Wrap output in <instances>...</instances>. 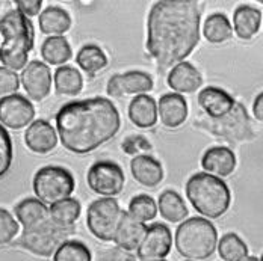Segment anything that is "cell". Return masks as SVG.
I'll list each match as a JSON object with an SVG mask.
<instances>
[{
  "label": "cell",
  "mask_w": 263,
  "mask_h": 261,
  "mask_svg": "<svg viewBox=\"0 0 263 261\" xmlns=\"http://www.w3.org/2000/svg\"><path fill=\"white\" fill-rule=\"evenodd\" d=\"M201 5L197 0H160L152 6L147 50L160 70L184 62L200 43Z\"/></svg>",
  "instance_id": "1"
},
{
  "label": "cell",
  "mask_w": 263,
  "mask_h": 261,
  "mask_svg": "<svg viewBox=\"0 0 263 261\" xmlns=\"http://www.w3.org/2000/svg\"><path fill=\"white\" fill-rule=\"evenodd\" d=\"M121 127V118L115 105L103 97L70 102L56 113V130L61 144L73 154H89Z\"/></svg>",
  "instance_id": "2"
},
{
  "label": "cell",
  "mask_w": 263,
  "mask_h": 261,
  "mask_svg": "<svg viewBox=\"0 0 263 261\" xmlns=\"http://www.w3.org/2000/svg\"><path fill=\"white\" fill-rule=\"evenodd\" d=\"M35 30L14 2L0 0V62L11 71L23 70L33 49Z\"/></svg>",
  "instance_id": "3"
},
{
  "label": "cell",
  "mask_w": 263,
  "mask_h": 261,
  "mask_svg": "<svg viewBox=\"0 0 263 261\" xmlns=\"http://www.w3.org/2000/svg\"><path fill=\"white\" fill-rule=\"evenodd\" d=\"M186 196L194 209L209 219L221 217L232 203V193L227 184L206 172H197L187 180Z\"/></svg>",
  "instance_id": "4"
},
{
  "label": "cell",
  "mask_w": 263,
  "mask_h": 261,
  "mask_svg": "<svg viewBox=\"0 0 263 261\" xmlns=\"http://www.w3.org/2000/svg\"><path fill=\"white\" fill-rule=\"evenodd\" d=\"M174 242L176 249L184 258L206 260L216 249L218 233L209 219L191 217L179 225Z\"/></svg>",
  "instance_id": "5"
},
{
  "label": "cell",
  "mask_w": 263,
  "mask_h": 261,
  "mask_svg": "<svg viewBox=\"0 0 263 261\" xmlns=\"http://www.w3.org/2000/svg\"><path fill=\"white\" fill-rule=\"evenodd\" d=\"M73 227H61L47 217L44 222L25 230L18 238V245L38 257H52L54 251L73 234Z\"/></svg>",
  "instance_id": "6"
},
{
  "label": "cell",
  "mask_w": 263,
  "mask_h": 261,
  "mask_svg": "<svg viewBox=\"0 0 263 261\" xmlns=\"http://www.w3.org/2000/svg\"><path fill=\"white\" fill-rule=\"evenodd\" d=\"M73 174L62 166H44L33 177V192L43 204H54L67 199L74 192Z\"/></svg>",
  "instance_id": "7"
},
{
  "label": "cell",
  "mask_w": 263,
  "mask_h": 261,
  "mask_svg": "<svg viewBox=\"0 0 263 261\" xmlns=\"http://www.w3.org/2000/svg\"><path fill=\"white\" fill-rule=\"evenodd\" d=\"M123 211L114 198L96 199L86 211V227L102 242H114Z\"/></svg>",
  "instance_id": "8"
},
{
  "label": "cell",
  "mask_w": 263,
  "mask_h": 261,
  "mask_svg": "<svg viewBox=\"0 0 263 261\" xmlns=\"http://www.w3.org/2000/svg\"><path fill=\"white\" fill-rule=\"evenodd\" d=\"M201 124L208 127V130L224 137V140L230 144L251 140L254 137V130L248 118L247 109L240 103H235L233 109L226 116L218 119H209L208 123Z\"/></svg>",
  "instance_id": "9"
},
{
  "label": "cell",
  "mask_w": 263,
  "mask_h": 261,
  "mask_svg": "<svg viewBox=\"0 0 263 261\" xmlns=\"http://www.w3.org/2000/svg\"><path fill=\"white\" fill-rule=\"evenodd\" d=\"M86 182L92 192L107 198H114L115 195L121 193L126 177L120 165L110 160H102L89 168Z\"/></svg>",
  "instance_id": "10"
},
{
  "label": "cell",
  "mask_w": 263,
  "mask_h": 261,
  "mask_svg": "<svg viewBox=\"0 0 263 261\" xmlns=\"http://www.w3.org/2000/svg\"><path fill=\"white\" fill-rule=\"evenodd\" d=\"M173 248L171 230L165 224H153L147 227V233L136 249L138 258L142 261L165 260Z\"/></svg>",
  "instance_id": "11"
},
{
  "label": "cell",
  "mask_w": 263,
  "mask_h": 261,
  "mask_svg": "<svg viewBox=\"0 0 263 261\" xmlns=\"http://www.w3.org/2000/svg\"><path fill=\"white\" fill-rule=\"evenodd\" d=\"M35 118V107L20 94H12L0 100V123L12 130L29 126Z\"/></svg>",
  "instance_id": "12"
},
{
  "label": "cell",
  "mask_w": 263,
  "mask_h": 261,
  "mask_svg": "<svg viewBox=\"0 0 263 261\" xmlns=\"http://www.w3.org/2000/svg\"><path fill=\"white\" fill-rule=\"evenodd\" d=\"M155 83L150 74L144 71H127L124 74H115L109 78L106 91L110 97L142 95L153 89Z\"/></svg>",
  "instance_id": "13"
},
{
  "label": "cell",
  "mask_w": 263,
  "mask_h": 261,
  "mask_svg": "<svg viewBox=\"0 0 263 261\" xmlns=\"http://www.w3.org/2000/svg\"><path fill=\"white\" fill-rule=\"evenodd\" d=\"M20 82L32 100L41 102L50 94L52 71L44 62L32 61L23 68Z\"/></svg>",
  "instance_id": "14"
},
{
  "label": "cell",
  "mask_w": 263,
  "mask_h": 261,
  "mask_svg": "<svg viewBox=\"0 0 263 261\" xmlns=\"http://www.w3.org/2000/svg\"><path fill=\"white\" fill-rule=\"evenodd\" d=\"M25 144L35 154H47L58 144L56 131L46 119L33 121L25 133Z\"/></svg>",
  "instance_id": "15"
},
{
  "label": "cell",
  "mask_w": 263,
  "mask_h": 261,
  "mask_svg": "<svg viewBox=\"0 0 263 261\" xmlns=\"http://www.w3.org/2000/svg\"><path fill=\"white\" fill-rule=\"evenodd\" d=\"M201 166L213 177H229L236 169V156L227 147H212L201 157Z\"/></svg>",
  "instance_id": "16"
},
{
  "label": "cell",
  "mask_w": 263,
  "mask_h": 261,
  "mask_svg": "<svg viewBox=\"0 0 263 261\" xmlns=\"http://www.w3.org/2000/svg\"><path fill=\"white\" fill-rule=\"evenodd\" d=\"M233 97L216 86H208L198 94V105L206 112L211 119H218L226 116L235 106Z\"/></svg>",
  "instance_id": "17"
},
{
  "label": "cell",
  "mask_w": 263,
  "mask_h": 261,
  "mask_svg": "<svg viewBox=\"0 0 263 261\" xmlns=\"http://www.w3.org/2000/svg\"><path fill=\"white\" fill-rule=\"evenodd\" d=\"M147 233V225L142 222H138L136 219H133L127 211H123L118 230L115 233L114 242L117 245V248H121L124 251H135L139 248V245L142 243L144 237Z\"/></svg>",
  "instance_id": "18"
},
{
  "label": "cell",
  "mask_w": 263,
  "mask_h": 261,
  "mask_svg": "<svg viewBox=\"0 0 263 261\" xmlns=\"http://www.w3.org/2000/svg\"><path fill=\"white\" fill-rule=\"evenodd\" d=\"M158 116L165 127L177 129L187 118V103L180 94H165L158 103Z\"/></svg>",
  "instance_id": "19"
},
{
  "label": "cell",
  "mask_w": 263,
  "mask_h": 261,
  "mask_svg": "<svg viewBox=\"0 0 263 261\" xmlns=\"http://www.w3.org/2000/svg\"><path fill=\"white\" fill-rule=\"evenodd\" d=\"M168 86L176 91L177 94H191L195 92L201 83L203 77L200 74V71L189 62H180L176 67H173V70L168 74Z\"/></svg>",
  "instance_id": "20"
},
{
  "label": "cell",
  "mask_w": 263,
  "mask_h": 261,
  "mask_svg": "<svg viewBox=\"0 0 263 261\" xmlns=\"http://www.w3.org/2000/svg\"><path fill=\"white\" fill-rule=\"evenodd\" d=\"M132 175L145 187H156L163 180V168L155 157L139 154L130 163Z\"/></svg>",
  "instance_id": "21"
},
{
  "label": "cell",
  "mask_w": 263,
  "mask_h": 261,
  "mask_svg": "<svg viewBox=\"0 0 263 261\" xmlns=\"http://www.w3.org/2000/svg\"><path fill=\"white\" fill-rule=\"evenodd\" d=\"M129 118L139 129H150L158 123V103L147 94L136 95L129 105Z\"/></svg>",
  "instance_id": "22"
},
{
  "label": "cell",
  "mask_w": 263,
  "mask_h": 261,
  "mask_svg": "<svg viewBox=\"0 0 263 261\" xmlns=\"http://www.w3.org/2000/svg\"><path fill=\"white\" fill-rule=\"evenodd\" d=\"M233 25L235 32L242 39H251L262 26V12L260 9L250 6V5H240L235 9L233 15Z\"/></svg>",
  "instance_id": "23"
},
{
  "label": "cell",
  "mask_w": 263,
  "mask_h": 261,
  "mask_svg": "<svg viewBox=\"0 0 263 261\" xmlns=\"http://www.w3.org/2000/svg\"><path fill=\"white\" fill-rule=\"evenodd\" d=\"M40 29L43 33L50 36H61L71 27L70 14L59 6H49L40 14Z\"/></svg>",
  "instance_id": "24"
},
{
  "label": "cell",
  "mask_w": 263,
  "mask_h": 261,
  "mask_svg": "<svg viewBox=\"0 0 263 261\" xmlns=\"http://www.w3.org/2000/svg\"><path fill=\"white\" fill-rule=\"evenodd\" d=\"M15 216L18 224L23 225L25 230H29L41 222H44L49 216V209L36 198H26L15 206Z\"/></svg>",
  "instance_id": "25"
},
{
  "label": "cell",
  "mask_w": 263,
  "mask_h": 261,
  "mask_svg": "<svg viewBox=\"0 0 263 261\" xmlns=\"http://www.w3.org/2000/svg\"><path fill=\"white\" fill-rule=\"evenodd\" d=\"M156 206H158V211H160V216L171 224L182 222L189 213L183 198L176 190L162 192Z\"/></svg>",
  "instance_id": "26"
},
{
  "label": "cell",
  "mask_w": 263,
  "mask_h": 261,
  "mask_svg": "<svg viewBox=\"0 0 263 261\" xmlns=\"http://www.w3.org/2000/svg\"><path fill=\"white\" fill-rule=\"evenodd\" d=\"M203 33H204V38L212 44H222L232 38L233 27H232L230 20L224 14L216 12L206 18L204 26H203Z\"/></svg>",
  "instance_id": "27"
},
{
  "label": "cell",
  "mask_w": 263,
  "mask_h": 261,
  "mask_svg": "<svg viewBox=\"0 0 263 261\" xmlns=\"http://www.w3.org/2000/svg\"><path fill=\"white\" fill-rule=\"evenodd\" d=\"M71 47L62 36H50L41 46V56L50 65H64L71 59Z\"/></svg>",
  "instance_id": "28"
},
{
  "label": "cell",
  "mask_w": 263,
  "mask_h": 261,
  "mask_svg": "<svg viewBox=\"0 0 263 261\" xmlns=\"http://www.w3.org/2000/svg\"><path fill=\"white\" fill-rule=\"evenodd\" d=\"M80 211H82V206L79 201L74 198H67L52 204L49 209V216L58 225L68 228L73 227L74 222L79 219Z\"/></svg>",
  "instance_id": "29"
},
{
  "label": "cell",
  "mask_w": 263,
  "mask_h": 261,
  "mask_svg": "<svg viewBox=\"0 0 263 261\" xmlns=\"http://www.w3.org/2000/svg\"><path fill=\"white\" fill-rule=\"evenodd\" d=\"M54 88L62 95L74 97L83 88V78L74 67H59L54 73Z\"/></svg>",
  "instance_id": "30"
},
{
  "label": "cell",
  "mask_w": 263,
  "mask_h": 261,
  "mask_svg": "<svg viewBox=\"0 0 263 261\" xmlns=\"http://www.w3.org/2000/svg\"><path fill=\"white\" fill-rule=\"evenodd\" d=\"M76 62L80 68L88 74H96L107 65V57L105 52L96 44L83 46L76 56Z\"/></svg>",
  "instance_id": "31"
},
{
  "label": "cell",
  "mask_w": 263,
  "mask_h": 261,
  "mask_svg": "<svg viewBox=\"0 0 263 261\" xmlns=\"http://www.w3.org/2000/svg\"><path fill=\"white\" fill-rule=\"evenodd\" d=\"M218 254L224 261H243L248 257V246L247 243L235 233H229L221 237L216 243Z\"/></svg>",
  "instance_id": "32"
},
{
  "label": "cell",
  "mask_w": 263,
  "mask_h": 261,
  "mask_svg": "<svg viewBox=\"0 0 263 261\" xmlns=\"http://www.w3.org/2000/svg\"><path fill=\"white\" fill-rule=\"evenodd\" d=\"M53 261H92V255L85 243L67 240L54 251Z\"/></svg>",
  "instance_id": "33"
},
{
  "label": "cell",
  "mask_w": 263,
  "mask_h": 261,
  "mask_svg": "<svg viewBox=\"0 0 263 261\" xmlns=\"http://www.w3.org/2000/svg\"><path fill=\"white\" fill-rule=\"evenodd\" d=\"M133 219H136L138 222H148L153 220L158 214V206L156 201L148 196V195H138L135 196L129 204V211Z\"/></svg>",
  "instance_id": "34"
},
{
  "label": "cell",
  "mask_w": 263,
  "mask_h": 261,
  "mask_svg": "<svg viewBox=\"0 0 263 261\" xmlns=\"http://www.w3.org/2000/svg\"><path fill=\"white\" fill-rule=\"evenodd\" d=\"M12 158H14V148H12L11 136L6 129L0 124V180L11 169Z\"/></svg>",
  "instance_id": "35"
},
{
  "label": "cell",
  "mask_w": 263,
  "mask_h": 261,
  "mask_svg": "<svg viewBox=\"0 0 263 261\" xmlns=\"http://www.w3.org/2000/svg\"><path fill=\"white\" fill-rule=\"evenodd\" d=\"M20 225L14 216L5 209H0V245L11 243L18 234Z\"/></svg>",
  "instance_id": "36"
},
{
  "label": "cell",
  "mask_w": 263,
  "mask_h": 261,
  "mask_svg": "<svg viewBox=\"0 0 263 261\" xmlns=\"http://www.w3.org/2000/svg\"><path fill=\"white\" fill-rule=\"evenodd\" d=\"M20 88V77L15 71L0 67V97L12 95Z\"/></svg>",
  "instance_id": "37"
},
{
  "label": "cell",
  "mask_w": 263,
  "mask_h": 261,
  "mask_svg": "<svg viewBox=\"0 0 263 261\" xmlns=\"http://www.w3.org/2000/svg\"><path fill=\"white\" fill-rule=\"evenodd\" d=\"M121 148L126 154H130V156H136L139 153H144V151H150L152 150V144L144 137V136H130L127 137L123 144H121Z\"/></svg>",
  "instance_id": "38"
},
{
  "label": "cell",
  "mask_w": 263,
  "mask_h": 261,
  "mask_svg": "<svg viewBox=\"0 0 263 261\" xmlns=\"http://www.w3.org/2000/svg\"><path fill=\"white\" fill-rule=\"evenodd\" d=\"M14 5L25 17H35L40 14L43 2L41 0H15Z\"/></svg>",
  "instance_id": "39"
},
{
  "label": "cell",
  "mask_w": 263,
  "mask_h": 261,
  "mask_svg": "<svg viewBox=\"0 0 263 261\" xmlns=\"http://www.w3.org/2000/svg\"><path fill=\"white\" fill-rule=\"evenodd\" d=\"M102 261H136V257L121 248H112L106 251L105 255L102 257Z\"/></svg>",
  "instance_id": "40"
},
{
  "label": "cell",
  "mask_w": 263,
  "mask_h": 261,
  "mask_svg": "<svg viewBox=\"0 0 263 261\" xmlns=\"http://www.w3.org/2000/svg\"><path fill=\"white\" fill-rule=\"evenodd\" d=\"M253 112H254V118L262 123L263 121V94H259L254 100V106H253Z\"/></svg>",
  "instance_id": "41"
},
{
  "label": "cell",
  "mask_w": 263,
  "mask_h": 261,
  "mask_svg": "<svg viewBox=\"0 0 263 261\" xmlns=\"http://www.w3.org/2000/svg\"><path fill=\"white\" fill-rule=\"evenodd\" d=\"M243 261H262L260 258H257V257H247Z\"/></svg>",
  "instance_id": "42"
},
{
  "label": "cell",
  "mask_w": 263,
  "mask_h": 261,
  "mask_svg": "<svg viewBox=\"0 0 263 261\" xmlns=\"http://www.w3.org/2000/svg\"><path fill=\"white\" fill-rule=\"evenodd\" d=\"M159 261H165V260H159Z\"/></svg>",
  "instance_id": "43"
}]
</instances>
